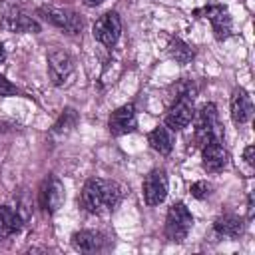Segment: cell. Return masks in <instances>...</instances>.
Here are the masks:
<instances>
[{
  "label": "cell",
  "instance_id": "cell-1",
  "mask_svg": "<svg viewBox=\"0 0 255 255\" xmlns=\"http://www.w3.org/2000/svg\"><path fill=\"white\" fill-rule=\"evenodd\" d=\"M122 195L124 191L120 183L112 179L90 177L80 191V205L92 215H102V213L114 211L120 205Z\"/></svg>",
  "mask_w": 255,
  "mask_h": 255
},
{
  "label": "cell",
  "instance_id": "cell-2",
  "mask_svg": "<svg viewBox=\"0 0 255 255\" xmlns=\"http://www.w3.org/2000/svg\"><path fill=\"white\" fill-rule=\"evenodd\" d=\"M193 90L187 86L183 92L177 94V98L173 100V104L169 106L167 110V116H165V126L173 131H179L183 128L189 126V122L193 120L195 116V110H193Z\"/></svg>",
  "mask_w": 255,
  "mask_h": 255
},
{
  "label": "cell",
  "instance_id": "cell-3",
  "mask_svg": "<svg viewBox=\"0 0 255 255\" xmlns=\"http://www.w3.org/2000/svg\"><path fill=\"white\" fill-rule=\"evenodd\" d=\"M195 143L205 145L209 141H221V129H219V118L215 104H205L197 116H195Z\"/></svg>",
  "mask_w": 255,
  "mask_h": 255
},
{
  "label": "cell",
  "instance_id": "cell-4",
  "mask_svg": "<svg viewBox=\"0 0 255 255\" xmlns=\"http://www.w3.org/2000/svg\"><path fill=\"white\" fill-rule=\"evenodd\" d=\"M193 225V217L189 213V209L185 207V203H173L167 209V217H165V237L173 243H181L189 229Z\"/></svg>",
  "mask_w": 255,
  "mask_h": 255
},
{
  "label": "cell",
  "instance_id": "cell-5",
  "mask_svg": "<svg viewBox=\"0 0 255 255\" xmlns=\"http://www.w3.org/2000/svg\"><path fill=\"white\" fill-rule=\"evenodd\" d=\"M64 199H66L64 183H62L56 175L46 177L44 183H42V187H40V191H38V203H40L42 211L48 213V215L56 213V211L62 207Z\"/></svg>",
  "mask_w": 255,
  "mask_h": 255
},
{
  "label": "cell",
  "instance_id": "cell-6",
  "mask_svg": "<svg viewBox=\"0 0 255 255\" xmlns=\"http://www.w3.org/2000/svg\"><path fill=\"white\" fill-rule=\"evenodd\" d=\"M40 14L54 26H58L60 30H66L68 34H80L84 28L82 18L66 8H58V6H40Z\"/></svg>",
  "mask_w": 255,
  "mask_h": 255
},
{
  "label": "cell",
  "instance_id": "cell-7",
  "mask_svg": "<svg viewBox=\"0 0 255 255\" xmlns=\"http://www.w3.org/2000/svg\"><path fill=\"white\" fill-rule=\"evenodd\" d=\"M120 34H122V20L118 12H106L94 24V38L108 48H112L118 42Z\"/></svg>",
  "mask_w": 255,
  "mask_h": 255
},
{
  "label": "cell",
  "instance_id": "cell-8",
  "mask_svg": "<svg viewBox=\"0 0 255 255\" xmlns=\"http://www.w3.org/2000/svg\"><path fill=\"white\" fill-rule=\"evenodd\" d=\"M74 72V60L66 50H52L48 54V76L54 86H64Z\"/></svg>",
  "mask_w": 255,
  "mask_h": 255
},
{
  "label": "cell",
  "instance_id": "cell-9",
  "mask_svg": "<svg viewBox=\"0 0 255 255\" xmlns=\"http://www.w3.org/2000/svg\"><path fill=\"white\" fill-rule=\"evenodd\" d=\"M167 195L165 169H151L143 179V199L147 205H159Z\"/></svg>",
  "mask_w": 255,
  "mask_h": 255
},
{
  "label": "cell",
  "instance_id": "cell-10",
  "mask_svg": "<svg viewBox=\"0 0 255 255\" xmlns=\"http://www.w3.org/2000/svg\"><path fill=\"white\" fill-rule=\"evenodd\" d=\"M108 128H110L112 135H126V133L135 131L137 116H135L133 104H126V106L118 108L116 112H112V116L108 120Z\"/></svg>",
  "mask_w": 255,
  "mask_h": 255
},
{
  "label": "cell",
  "instance_id": "cell-11",
  "mask_svg": "<svg viewBox=\"0 0 255 255\" xmlns=\"http://www.w3.org/2000/svg\"><path fill=\"white\" fill-rule=\"evenodd\" d=\"M0 26L8 32H32V34L40 32L38 20L20 8H8L0 20Z\"/></svg>",
  "mask_w": 255,
  "mask_h": 255
},
{
  "label": "cell",
  "instance_id": "cell-12",
  "mask_svg": "<svg viewBox=\"0 0 255 255\" xmlns=\"http://www.w3.org/2000/svg\"><path fill=\"white\" fill-rule=\"evenodd\" d=\"M201 12H203L205 18L211 22L213 34H215V38H217L219 42H223V40H227V38L231 36L233 24H231V16L227 14L225 6H221V4H209V6H205Z\"/></svg>",
  "mask_w": 255,
  "mask_h": 255
},
{
  "label": "cell",
  "instance_id": "cell-13",
  "mask_svg": "<svg viewBox=\"0 0 255 255\" xmlns=\"http://www.w3.org/2000/svg\"><path fill=\"white\" fill-rule=\"evenodd\" d=\"M201 159H203V169L209 173H217L227 167L229 163V153L221 145V141H209L201 147Z\"/></svg>",
  "mask_w": 255,
  "mask_h": 255
},
{
  "label": "cell",
  "instance_id": "cell-14",
  "mask_svg": "<svg viewBox=\"0 0 255 255\" xmlns=\"http://www.w3.org/2000/svg\"><path fill=\"white\" fill-rule=\"evenodd\" d=\"M72 245L76 251H82V253H96V251H102L106 249L108 245V237L100 231H92V229H84V231H78L72 235Z\"/></svg>",
  "mask_w": 255,
  "mask_h": 255
},
{
  "label": "cell",
  "instance_id": "cell-15",
  "mask_svg": "<svg viewBox=\"0 0 255 255\" xmlns=\"http://www.w3.org/2000/svg\"><path fill=\"white\" fill-rule=\"evenodd\" d=\"M251 116H253L251 96L243 88H237L231 94V120H233V124L243 126V124H247L251 120Z\"/></svg>",
  "mask_w": 255,
  "mask_h": 255
},
{
  "label": "cell",
  "instance_id": "cell-16",
  "mask_svg": "<svg viewBox=\"0 0 255 255\" xmlns=\"http://www.w3.org/2000/svg\"><path fill=\"white\" fill-rule=\"evenodd\" d=\"M213 229L219 237H227V239H237L243 231H245V223L241 217L233 215V213H225V215H219L215 221H213Z\"/></svg>",
  "mask_w": 255,
  "mask_h": 255
},
{
  "label": "cell",
  "instance_id": "cell-17",
  "mask_svg": "<svg viewBox=\"0 0 255 255\" xmlns=\"http://www.w3.org/2000/svg\"><path fill=\"white\" fill-rule=\"evenodd\" d=\"M22 229V215L10 205H0V241Z\"/></svg>",
  "mask_w": 255,
  "mask_h": 255
},
{
  "label": "cell",
  "instance_id": "cell-18",
  "mask_svg": "<svg viewBox=\"0 0 255 255\" xmlns=\"http://www.w3.org/2000/svg\"><path fill=\"white\" fill-rule=\"evenodd\" d=\"M147 143L157 153L167 155L171 151V147H173V135H171V131H169L167 126H157L155 129H151L147 133Z\"/></svg>",
  "mask_w": 255,
  "mask_h": 255
},
{
  "label": "cell",
  "instance_id": "cell-19",
  "mask_svg": "<svg viewBox=\"0 0 255 255\" xmlns=\"http://www.w3.org/2000/svg\"><path fill=\"white\" fill-rule=\"evenodd\" d=\"M76 124H78V114H76V110H74V108H66V110L60 114L58 122L52 126L50 133H52L54 137H64V135H68V133L76 128Z\"/></svg>",
  "mask_w": 255,
  "mask_h": 255
},
{
  "label": "cell",
  "instance_id": "cell-20",
  "mask_svg": "<svg viewBox=\"0 0 255 255\" xmlns=\"http://www.w3.org/2000/svg\"><path fill=\"white\" fill-rule=\"evenodd\" d=\"M169 56L177 62V64H181V66H185V64H189L191 60H193V56H195V52H193V48L189 46V44H185L183 40H179V38H173L171 42H169Z\"/></svg>",
  "mask_w": 255,
  "mask_h": 255
},
{
  "label": "cell",
  "instance_id": "cell-21",
  "mask_svg": "<svg viewBox=\"0 0 255 255\" xmlns=\"http://www.w3.org/2000/svg\"><path fill=\"white\" fill-rule=\"evenodd\" d=\"M189 191H191V195H193L195 199H205V197L211 193V185H209L207 181H195V183L189 187Z\"/></svg>",
  "mask_w": 255,
  "mask_h": 255
},
{
  "label": "cell",
  "instance_id": "cell-22",
  "mask_svg": "<svg viewBox=\"0 0 255 255\" xmlns=\"http://www.w3.org/2000/svg\"><path fill=\"white\" fill-rule=\"evenodd\" d=\"M18 88L14 84H10L2 74H0V96H16Z\"/></svg>",
  "mask_w": 255,
  "mask_h": 255
},
{
  "label": "cell",
  "instance_id": "cell-23",
  "mask_svg": "<svg viewBox=\"0 0 255 255\" xmlns=\"http://www.w3.org/2000/svg\"><path fill=\"white\" fill-rule=\"evenodd\" d=\"M243 157H245V161L249 165H255V147L253 145H247L245 151H243Z\"/></svg>",
  "mask_w": 255,
  "mask_h": 255
},
{
  "label": "cell",
  "instance_id": "cell-24",
  "mask_svg": "<svg viewBox=\"0 0 255 255\" xmlns=\"http://www.w3.org/2000/svg\"><path fill=\"white\" fill-rule=\"evenodd\" d=\"M82 2H84L86 6H100L104 0H82Z\"/></svg>",
  "mask_w": 255,
  "mask_h": 255
},
{
  "label": "cell",
  "instance_id": "cell-25",
  "mask_svg": "<svg viewBox=\"0 0 255 255\" xmlns=\"http://www.w3.org/2000/svg\"><path fill=\"white\" fill-rule=\"evenodd\" d=\"M6 60V50H4V46L0 44V62H4Z\"/></svg>",
  "mask_w": 255,
  "mask_h": 255
}]
</instances>
